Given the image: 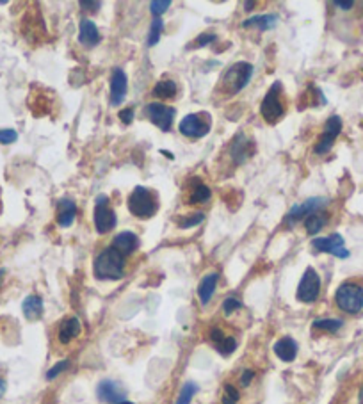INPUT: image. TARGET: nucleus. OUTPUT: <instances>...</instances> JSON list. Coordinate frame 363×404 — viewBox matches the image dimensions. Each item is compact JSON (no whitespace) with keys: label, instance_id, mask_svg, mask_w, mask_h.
Instances as JSON below:
<instances>
[{"label":"nucleus","instance_id":"nucleus-1","mask_svg":"<svg viewBox=\"0 0 363 404\" xmlns=\"http://www.w3.org/2000/svg\"><path fill=\"white\" fill-rule=\"evenodd\" d=\"M253 77V65L249 63H235L234 66L221 75L219 81L218 91H221V96L230 98V96L237 95L244 87L248 86L249 81Z\"/></svg>","mask_w":363,"mask_h":404},{"label":"nucleus","instance_id":"nucleus-2","mask_svg":"<svg viewBox=\"0 0 363 404\" xmlns=\"http://www.w3.org/2000/svg\"><path fill=\"white\" fill-rule=\"evenodd\" d=\"M93 273L98 279H121L125 275V257L114 248H105L94 258Z\"/></svg>","mask_w":363,"mask_h":404},{"label":"nucleus","instance_id":"nucleus-3","mask_svg":"<svg viewBox=\"0 0 363 404\" xmlns=\"http://www.w3.org/2000/svg\"><path fill=\"white\" fill-rule=\"evenodd\" d=\"M128 211L130 214L139 217V220H149L154 217L158 211L157 196L149 189L139 185L132 191V194L128 196Z\"/></svg>","mask_w":363,"mask_h":404},{"label":"nucleus","instance_id":"nucleus-4","mask_svg":"<svg viewBox=\"0 0 363 404\" xmlns=\"http://www.w3.org/2000/svg\"><path fill=\"white\" fill-rule=\"evenodd\" d=\"M282 82L276 81L260 103L262 118L271 125H276L278 121L283 118V114H285V107H283L282 103Z\"/></svg>","mask_w":363,"mask_h":404},{"label":"nucleus","instance_id":"nucleus-5","mask_svg":"<svg viewBox=\"0 0 363 404\" xmlns=\"http://www.w3.org/2000/svg\"><path fill=\"white\" fill-rule=\"evenodd\" d=\"M337 306L346 314H358L363 308V288L356 284H342L335 294Z\"/></svg>","mask_w":363,"mask_h":404},{"label":"nucleus","instance_id":"nucleus-6","mask_svg":"<svg viewBox=\"0 0 363 404\" xmlns=\"http://www.w3.org/2000/svg\"><path fill=\"white\" fill-rule=\"evenodd\" d=\"M212 127V118L209 112H196V114H187L184 120L180 121V132L189 139L205 138Z\"/></svg>","mask_w":363,"mask_h":404},{"label":"nucleus","instance_id":"nucleus-7","mask_svg":"<svg viewBox=\"0 0 363 404\" xmlns=\"http://www.w3.org/2000/svg\"><path fill=\"white\" fill-rule=\"evenodd\" d=\"M93 221L96 232L102 233V235L103 233H109L111 230H114L118 217H116V212L112 211L111 205H109V198H107L105 194H102V196L96 198Z\"/></svg>","mask_w":363,"mask_h":404},{"label":"nucleus","instance_id":"nucleus-8","mask_svg":"<svg viewBox=\"0 0 363 404\" xmlns=\"http://www.w3.org/2000/svg\"><path fill=\"white\" fill-rule=\"evenodd\" d=\"M320 294V278L317 275V271L313 267H308L307 271H304L303 278L299 281L298 287V299L301 303H310L317 301V297Z\"/></svg>","mask_w":363,"mask_h":404},{"label":"nucleus","instance_id":"nucleus-9","mask_svg":"<svg viewBox=\"0 0 363 404\" xmlns=\"http://www.w3.org/2000/svg\"><path fill=\"white\" fill-rule=\"evenodd\" d=\"M146 116L154 123L155 127L163 130V132H169L173 120L176 116V111L169 105H164L160 102H154L146 105Z\"/></svg>","mask_w":363,"mask_h":404},{"label":"nucleus","instance_id":"nucleus-10","mask_svg":"<svg viewBox=\"0 0 363 404\" xmlns=\"http://www.w3.org/2000/svg\"><path fill=\"white\" fill-rule=\"evenodd\" d=\"M312 246L317 251H320V253H329L338 258L349 257V251L344 246V237L338 235V233H333V235L328 237H317V239L312 241Z\"/></svg>","mask_w":363,"mask_h":404},{"label":"nucleus","instance_id":"nucleus-11","mask_svg":"<svg viewBox=\"0 0 363 404\" xmlns=\"http://www.w3.org/2000/svg\"><path fill=\"white\" fill-rule=\"evenodd\" d=\"M326 205H328V198H322V196H317V198L307 200V202H303L301 205L292 206L291 212L287 214L285 223L292 224V223H295V221L307 220L308 215L313 214V212L322 211V209H324Z\"/></svg>","mask_w":363,"mask_h":404},{"label":"nucleus","instance_id":"nucleus-12","mask_svg":"<svg viewBox=\"0 0 363 404\" xmlns=\"http://www.w3.org/2000/svg\"><path fill=\"white\" fill-rule=\"evenodd\" d=\"M253 153H255V141L248 136H244L242 132L237 134L230 147V157L235 166H242Z\"/></svg>","mask_w":363,"mask_h":404},{"label":"nucleus","instance_id":"nucleus-13","mask_svg":"<svg viewBox=\"0 0 363 404\" xmlns=\"http://www.w3.org/2000/svg\"><path fill=\"white\" fill-rule=\"evenodd\" d=\"M342 130V120L338 116H331L326 121V129L324 134L320 136L319 142L315 145V153L317 155H324L331 150V147L335 145V139L338 138V134Z\"/></svg>","mask_w":363,"mask_h":404},{"label":"nucleus","instance_id":"nucleus-14","mask_svg":"<svg viewBox=\"0 0 363 404\" xmlns=\"http://www.w3.org/2000/svg\"><path fill=\"white\" fill-rule=\"evenodd\" d=\"M96 396L102 403L107 404H118L123 403L125 397H127V392L121 388L120 383L112 381V379H103L100 381V385L96 387Z\"/></svg>","mask_w":363,"mask_h":404},{"label":"nucleus","instance_id":"nucleus-15","mask_svg":"<svg viewBox=\"0 0 363 404\" xmlns=\"http://www.w3.org/2000/svg\"><path fill=\"white\" fill-rule=\"evenodd\" d=\"M128 89L127 82V74H125L121 68L112 70L111 77V103L112 105H121V102L125 100Z\"/></svg>","mask_w":363,"mask_h":404},{"label":"nucleus","instance_id":"nucleus-16","mask_svg":"<svg viewBox=\"0 0 363 404\" xmlns=\"http://www.w3.org/2000/svg\"><path fill=\"white\" fill-rule=\"evenodd\" d=\"M299 351V345L292 337H282L280 340H276V344H274V354L282 361H287V363H291V361L295 360Z\"/></svg>","mask_w":363,"mask_h":404},{"label":"nucleus","instance_id":"nucleus-17","mask_svg":"<svg viewBox=\"0 0 363 404\" xmlns=\"http://www.w3.org/2000/svg\"><path fill=\"white\" fill-rule=\"evenodd\" d=\"M79 41L87 48L96 47L100 43V32L96 29V23H93L91 20H81V23H79Z\"/></svg>","mask_w":363,"mask_h":404},{"label":"nucleus","instance_id":"nucleus-18","mask_svg":"<svg viewBox=\"0 0 363 404\" xmlns=\"http://www.w3.org/2000/svg\"><path fill=\"white\" fill-rule=\"evenodd\" d=\"M112 248L116 251H120L121 255H130L139 248V239L134 232H121L114 237L112 241Z\"/></svg>","mask_w":363,"mask_h":404},{"label":"nucleus","instance_id":"nucleus-19","mask_svg":"<svg viewBox=\"0 0 363 404\" xmlns=\"http://www.w3.org/2000/svg\"><path fill=\"white\" fill-rule=\"evenodd\" d=\"M75 215H77V205L73 200L63 198L57 203V223H59V226L66 228L73 224Z\"/></svg>","mask_w":363,"mask_h":404},{"label":"nucleus","instance_id":"nucleus-20","mask_svg":"<svg viewBox=\"0 0 363 404\" xmlns=\"http://www.w3.org/2000/svg\"><path fill=\"white\" fill-rule=\"evenodd\" d=\"M218 273H210L205 278L200 281V287H198V297H200L201 305H207V303L212 299L214 293H216V287H218Z\"/></svg>","mask_w":363,"mask_h":404},{"label":"nucleus","instance_id":"nucleus-21","mask_svg":"<svg viewBox=\"0 0 363 404\" xmlns=\"http://www.w3.org/2000/svg\"><path fill=\"white\" fill-rule=\"evenodd\" d=\"M81 333V321L77 317L64 319L59 326V342L61 344H70L75 337Z\"/></svg>","mask_w":363,"mask_h":404},{"label":"nucleus","instance_id":"nucleus-22","mask_svg":"<svg viewBox=\"0 0 363 404\" xmlns=\"http://www.w3.org/2000/svg\"><path fill=\"white\" fill-rule=\"evenodd\" d=\"M21 310H23V315H25L29 321H38L43 315V299L36 294L32 296H27L23 305H21Z\"/></svg>","mask_w":363,"mask_h":404},{"label":"nucleus","instance_id":"nucleus-23","mask_svg":"<svg viewBox=\"0 0 363 404\" xmlns=\"http://www.w3.org/2000/svg\"><path fill=\"white\" fill-rule=\"evenodd\" d=\"M278 23L276 14H258V17H251L248 20H244L242 27H256L260 30L274 29Z\"/></svg>","mask_w":363,"mask_h":404},{"label":"nucleus","instance_id":"nucleus-24","mask_svg":"<svg viewBox=\"0 0 363 404\" xmlns=\"http://www.w3.org/2000/svg\"><path fill=\"white\" fill-rule=\"evenodd\" d=\"M326 221H328V215H326L324 212H313V214H310L307 220H304V228H307V232L310 233V235H317V233L324 228Z\"/></svg>","mask_w":363,"mask_h":404},{"label":"nucleus","instance_id":"nucleus-25","mask_svg":"<svg viewBox=\"0 0 363 404\" xmlns=\"http://www.w3.org/2000/svg\"><path fill=\"white\" fill-rule=\"evenodd\" d=\"M176 91H178V87H176L175 82L166 78V81H158L155 84L154 95L158 96V98H173L176 95Z\"/></svg>","mask_w":363,"mask_h":404},{"label":"nucleus","instance_id":"nucleus-26","mask_svg":"<svg viewBox=\"0 0 363 404\" xmlns=\"http://www.w3.org/2000/svg\"><path fill=\"white\" fill-rule=\"evenodd\" d=\"M210 196H212V191H210L205 184H198L196 187L192 189L189 202H191L192 205H194V203H207L210 200Z\"/></svg>","mask_w":363,"mask_h":404},{"label":"nucleus","instance_id":"nucleus-27","mask_svg":"<svg viewBox=\"0 0 363 404\" xmlns=\"http://www.w3.org/2000/svg\"><path fill=\"white\" fill-rule=\"evenodd\" d=\"M216 349H218V353L222 354V357H230L231 353H234L235 349H237V340L234 339V337H222L219 342H216Z\"/></svg>","mask_w":363,"mask_h":404},{"label":"nucleus","instance_id":"nucleus-28","mask_svg":"<svg viewBox=\"0 0 363 404\" xmlns=\"http://www.w3.org/2000/svg\"><path fill=\"white\" fill-rule=\"evenodd\" d=\"M313 328L320 331H329V333H335L342 328L340 319H317L313 321Z\"/></svg>","mask_w":363,"mask_h":404},{"label":"nucleus","instance_id":"nucleus-29","mask_svg":"<svg viewBox=\"0 0 363 404\" xmlns=\"http://www.w3.org/2000/svg\"><path fill=\"white\" fill-rule=\"evenodd\" d=\"M198 392V385L196 383L192 381H187L182 387V390H180V396L178 399H176V404H191L192 397H194V394Z\"/></svg>","mask_w":363,"mask_h":404},{"label":"nucleus","instance_id":"nucleus-30","mask_svg":"<svg viewBox=\"0 0 363 404\" xmlns=\"http://www.w3.org/2000/svg\"><path fill=\"white\" fill-rule=\"evenodd\" d=\"M163 30H164V22L160 20V18H155L154 22H152V27H149L148 47H154V45L158 43V39H160Z\"/></svg>","mask_w":363,"mask_h":404},{"label":"nucleus","instance_id":"nucleus-31","mask_svg":"<svg viewBox=\"0 0 363 404\" xmlns=\"http://www.w3.org/2000/svg\"><path fill=\"white\" fill-rule=\"evenodd\" d=\"M203 221H205V214L196 212V214L187 215V217H184V220L180 221V228H182V230H189V228L198 226V224L203 223Z\"/></svg>","mask_w":363,"mask_h":404},{"label":"nucleus","instance_id":"nucleus-32","mask_svg":"<svg viewBox=\"0 0 363 404\" xmlns=\"http://www.w3.org/2000/svg\"><path fill=\"white\" fill-rule=\"evenodd\" d=\"M171 2L169 0H154L152 4H149V11H152V14L154 17H160V14H164L169 9Z\"/></svg>","mask_w":363,"mask_h":404},{"label":"nucleus","instance_id":"nucleus-33","mask_svg":"<svg viewBox=\"0 0 363 404\" xmlns=\"http://www.w3.org/2000/svg\"><path fill=\"white\" fill-rule=\"evenodd\" d=\"M68 367H70V361L68 360L59 361V363H56V365H54L50 370H48V372H47V379H48V381H52V379H56L57 376H59L61 372H64V370L68 369Z\"/></svg>","mask_w":363,"mask_h":404},{"label":"nucleus","instance_id":"nucleus-34","mask_svg":"<svg viewBox=\"0 0 363 404\" xmlns=\"http://www.w3.org/2000/svg\"><path fill=\"white\" fill-rule=\"evenodd\" d=\"M239 308H242V303H240L239 299H235V297H228V299H225V303H222V312L227 315H231L235 310Z\"/></svg>","mask_w":363,"mask_h":404},{"label":"nucleus","instance_id":"nucleus-35","mask_svg":"<svg viewBox=\"0 0 363 404\" xmlns=\"http://www.w3.org/2000/svg\"><path fill=\"white\" fill-rule=\"evenodd\" d=\"M18 139V134L11 129H2L0 130V142L2 145H11Z\"/></svg>","mask_w":363,"mask_h":404},{"label":"nucleus","instance_id":"nucleus-36","mask_svg":"<svg viewBox=\"0 0 363 404\" xmlns=\"http://www.w3.org/2000/svg\"><path fill=\"white\" fill-rule=\"evenodd\" d=\"M118 116H120V120L123 121L125 125H130V123H132V121H134V109L132 107L121 109L120 114H118Z\"/></svg>","mask_w":363,"mask_h":404},{"label":"nucleus","instance_id":"nucleus-37","mask_svg":"<svg viewBox=\"0 0 363 404\" xmlns=\"http://www.w3.org/2000/svg\"><path fill=\"white\" fill-rule=\"evenodd\" d=\"M225 396L230 397V399H234V401H237V403H239L240 394H239V390H237V388L234 387V385H225Z\"/></svg>","mask_w":363,"mask_h":404},{"label":"nucleus","instance_id":"nucleus-38","mask_svg":"<svg viewBox=\"0 0 363 404\" xmlns=\"http://www.w3.org/2000/svg\"><path fill=\"white\" fill-rule=\"evenodd\" d=\"M253 378H255V372H253V370H244L242 376H240V385H242V387H248Z\"/></svg>","mask_w":363,"mask_h":404},{"label":"nucleus","instance_id":"nucleus-39","mask_svg":"<svg viewBox=\"0 0 363 404\" xmlns=\"http://www.w3.org/2000/svg\"><path fill=\"white\" fill-rule=\"evenodd\" d=\"M81 8L85 9V11H98L100 2H90V0H82Z\"/></svg>","mask_w":363,"mask_h":404},{"label":"nucleus","instance_id":"nucleus-40","mask_svg":"<svg viewBox=\"0 0 363 404\" xmlns=\"http://www.w3.org/2000/svg\"><path fill=\"white\" fill-rule=\"evenodd\" d=\"M214 39H216V34H201L198 38V47H205V45L212 43Z\"/></svg>","mask_w":363,"mask_h":404},{"label":"nucleus","instance_id":"nucleus-41","mask_svg":"<svg viewBox=\"0 0 363 404\" xmlns=\"http://www.w3.org/2000/svg\"><path fill=\"white\" fill-rule=\"evenodd\" d=\"M333 4L337 6V8H340V9H344V11H347V9H351L353 6H355V2H342V0H335Z\"/></svg>","mask_w":363,"mask_h":404},{"label":"nucleus","instance_id":"nucleus-42","mask_svg":"<svg viewBox=\"0 0 363 404\" xmlns=\"http://www.w3.org/2000/svg\"><path fill=\"white\" fill-rule=\"evenodd\" d=\"M222 404H237V401L230 399V397H227V396H222Z\"/></svg>","mask_w":363,"mask_h":404},{"label":"nucleus","instance_id":"nucleus-43","mask_svg":"<svg viewBox=\"0 0 363 404\" xmlns=\"http://www.w3.org/2000/svg\"><path fill=\"white\" fill-rule=\"evenodd\" d=\"M4 392H6V381L4 379H0V397L4 396Z\"/></svg>","mask_w":363,"mask_h":404},{"label":"nucleus","instance_id":"nucleus-44","mask_svg":"<svg viewBox=\"0 0 363 404\" xmlns=\"http://www.w3.org/2000/svg\"><path fill=\"white\" fill-rule=\"evenodd\" d=\"M244 8H246V11H251L255 8V2H244Z\"/></svg>","mask_w":363,"mask_h":404},{"label":"nucleus","instance_id":"nucleus-45","mask_svg":"<svg viewBox=\"0 0 363 404\" xmlns=\"http://www.w3.org/2000/svg\"><path fill=\"white\" fill-rule=\"evenodd\" d=\"M4 275H6L4 269H0V285H2V279H4Z\"/></svg>","mask_w":363,"mask_h":404},{"label":"nucleus","instance_id":"nucleus-46","mask_svg":"<svg viewBox=\"0 0 363 404\" xmlns=\"http://www.w3.org/2000/svg\"><path fill=\"white\" fill-rule=\"evenodd\" d=\"M360 404H363V387L362 390H360Z\"/></svg>","mask_w":363,"mask_h":404},{"label":"nucleus","instance_id":"nucleus-47","mask_svg":"<svg viewBox=\"0 0 363 404\" xmlns=\"http://www.w3.org/2000/svg\"><path fill=\"white\" fill-rule=\"evenodd\" d=\"M118 404H134V403H128V401H123V403H118Z\"/></svg>","mask_w":363,"mask_h":404}]
</instances>
